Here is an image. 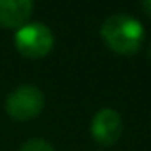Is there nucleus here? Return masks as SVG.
I'll use <instances>...</instances> for the list:
<instances>
[{
  "instance_id": "nucleus-1",
  "label": "nucleus",
  "mask_w": 151,
  "mask_h": 151,
  "mask_svg": "<svg viewBox=\"0 0 151 151\" xmlns=\"http://www.w3.org/2000/svg\"><path fill=\"white\" fill-rule=\"evenodd\" d=\"M105 43L119 53H133L144 41V29L139 20L124 13L110 14L101 25Z\"/></svg>"
},
{
  "instance_id": "nucleus-3",
  "label": "nucleus",
  "mask_w": 151,
  "mask_h": 151,
  "mask_svg": "<svg viewBox=\"0 0 151 151\" xmlns=\"http://www.w3.org/2000/svg\"><path fill=\"white\" fill-rule=\"evenodd\" d=\"M45 107V94L30 84H23L9 93L6 98V110L13 119L27 121L36 117Z\"/></svg>"
},
{
  "instance_id": "nucleus-4",
  "label": "nucleus",
  "mask_w": 151,
  "mask_h": 151,
  "mask_svg": "<svg viewBox=\"0 0 151 151\" xmlns=\"http://www.w3.org/2000/svg\"><path fill=\"white\" fill-rule=\"evenodd\" d=\"M123 132V121L117 110L114 109H101L94 114L91 123V133L93 137L105 146L114 144Z\"/></svg>"
},
{
  "instance_id": "nucleus-2",
  "label": "nucleus",
  "mask_w": 151,
  "mask_h": 151,
  "mask_svg": "<svg viewBox=\"0 0 151 151\" xmlns=\"http://www.w3.org/2000/svg\"><path fill=\"white\" fill-rule=\"evenodd\" d=\"M14 45L25 57L39 59L45 57L53 46V34L43 23H25L14 34Z\"/></svg>"
},
{
  "instance_id": "nucleus-7",
  "label": "nucleus",
  "mask_w": 151,
  "mask_h": 151,
  "mask_svg": "<svg viewBox=\"0 0 151 151\" xmlns=\"http://www.w3.org/2000/svg\"><path fill=\"white\" fill-rule=\"evenodd\" d=\"M140 7H142L147 14H151V0H146V2H142V4H140Z\"/></svg>"
},
{
  "instance_id": "nucleus-5",
  "label": "nucleus",
  "mask_w": 151,
  "mask_h": 151,
  "mask_svg": "<svg viewBox=\"0 0 151 151\" xmlns=\"http://www.w3.org/2000/svg\"><path fill=\"white\" fill-rule=\"evenodd\" d=\"M34 11L30 0H0V25L4 27H23Z\"/></svg>"
},
{
  "instance_id": "nucleus-6",
  "label": "nucleus",
  "mask_w": 151,
  "mask_h": 151,
  "mask_svg": "<svg viewBox=\"0 0 151 151\" xmlns=\"http://www.w3.org/2000/svg\"><path fill=\"white\" fill-rule=\"evenodd\" d=\"M20 151H53V147L45 139H29L22 144Z\"/></svg>"
},
{
  "instance_id": "nucleus-8",
  "label": "nucleus",
  "mask_w": 151,
  "mask_h": 151,
  "mask_svg": "<svg viewBox=\"0 0 151 151\" xmlns=\"http://www.w3.org/2000/svg\"><path fill=\"white\" fill-rule=\"evenodd\" d=\"M147 53H149V57H151V45H149V50H147Z\"/></svg>"
}]
</instances>
